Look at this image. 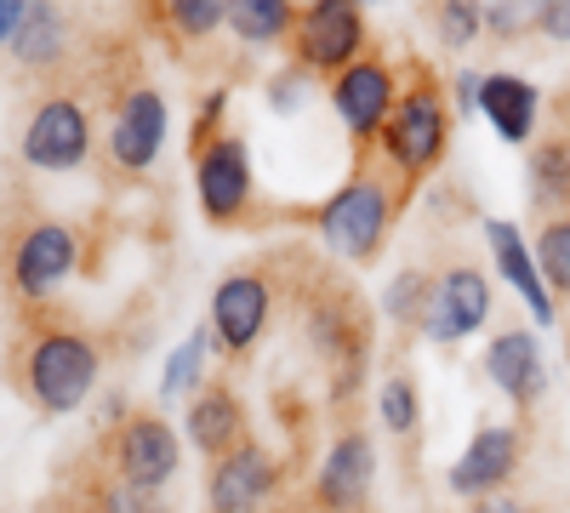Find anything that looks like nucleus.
Wrapping results in <instances>:
<instances>
[{
	"mask_svg": "<svg viewBox=\"0 0 570 513\" xmlns=\"http://www.w3.org/2000/svg\"><path fill=\"white\" fill-rule=\"evenodd\" d=\"M371 485H376V445H371V434H360V428L337 434L331 451H325V462H320V474H314V496L331 513H354V507H365Z\"/></svg>",
	"mask_w": 570,
	"mask_h": 513,
	"instance_id": "nucleus-15",
	"label": "nucleus"
},
{
	"mask_svg": "<svg viewBox=\"0 0 570 513\" xmlns=\"http://www.w3.org/2000/svg\"><path fill=\"white\" fill-rule=\"evenodd\" d=\"M303 91H308V75L297 69V75H285V80L268 86V103H274L279 115H292V109H303Z\"/></svg>",
	"mask_w": 570,
	"mask_h": 513,
	"instance_id": "nucleus-30",
	"label": "nucleus"
},
{
	"mask_svg": "<svg viewBox=\"0 0 570 513\" xmlns=\"http://www.w3.org/2000/svg\"><path fill=\"white\" fill-rule=\"evenodd\" d=\"M485 240H491V257H497V268H502V279L513 286V297L531 308V319L537 325H553V292H548V279H542V263H537V251L519 240V228L513 223H502V217H485Z\"/></svg>",
	"mask_w": 570,
	"mask_h": 513,
	"instance_id": "nucleus-16",
	"label": "nucleus"
},
{
	"mask_svg": "<svg viewBox=\"0 0 570 513\" xmlns=\"http://www.w3.org/2000/svg\"><path fill=\"white\" fill-rule=\"evenodd\" d=\"M480 12H485L491 34H519V29L537 23V7H525V0H519V7H480Z\"/></svg>",
	"mask_w": 570,
	"mask_h": 513,
	"instance_id": "nucleus-29",
	"label": "nucleus"
},
{
	"mask_svg": "<svg viewBox=\"0 0 570 513\" xmlns=\"http://www.w3.org/2000/svg\"><path fill=\"white\" fill-rule=\"evenodd\" d=\"M104 513H142V491H131V485H115V491L104 496Z\"/></svg>",
	"mask_w": 570,
	"mask_h": 513,
	"instance_id": "nucleus-33",
	"label": "nucleus"
},
{
	"mask_svg": "<svg viewBox=\"0 0 570 513\" xmlns=\"http://www.w3.org/2000/svg\"><path fill=\"white\" fill-rule=\"evenodd\" d=\"M473 513H525V502H513V496H485Z\"/></svg>",
	"mask_w": 570,
	"mask_h": 513,
	"instance_id": "nucleus-35",
	"label": "nucleus"
},
{
	"mask_svg": "<svg viewBox=\"0 0 570 513\" xmlns=\"http://www.w3.org/2000/svg\"><path fill=\"white\" fill-rule=\"evenodd\" d=\"M18 149L35 171L46 177H58V171H75L86 166L91 155V120L75 98H40L23 120V137H18Z\"/></svg>",
	"mask_w": 570,
	"mask_h": 513,
	"instance_id": "nucleus-5",
	"label": "nucleus"
},
{
	"mask_svg": "<svg viewBox=\"0 0 570 513\" xmlns=\"http://www.w3.org/2000/svg\"><path fill=\"white\" fill-rule=\"evenodd\" d=\"M228 29L246 46H274V40H292L297 12L285 0H228Z\"/></svg>",
	"mask_w": 570,
	"mask_h": 513,
	"instance_id": "nucleus-20",
	"label": "nucleus"
},
{
	"mask_svg": "<svg viewBox=\"0 0 570 513\" xmlns=\"http://www.w3.org/2000/svg\"><path fill=\"white\" fill-rule=\"evenodd\" d=\"M75 257H80V240L69 223H35L12 251V292L23 303H46L69 279Z\"/></svg>",
	"mask_w": 570,
	"mask_h": 513,
	"instance_id": "nucleus-11",
	"label": "nucleus"
},
{
	"mask_svg": "<svg viewBox=\"0 0 570 513\" xmlns=\"http://www.w3.org/2000/svg\"><path fill=\"white\" fill-rule=\"evenodd\" d=\"M434 29L445 40V52H462V46L485 29V12L480 7H434Z\"/></svg>",
	"mask_w": 570,
	"mask_h": 513,
	"instance_id": "nucleus-27",
	"label": "nucleus"
},
{
	"mask_svg": "<svg viewBox=\"0 0 570 513\" xmlns=\"http://www.w3.org/2000/svg\"><path fill=\"white\" fill-rule=\"evenodd\" d=\"M394 103H400V86H394V69L383 58H360L354 69H343L331 80V109L348 126V137H383Z\"/></svg>",
	"mask_w": 570,
	"mask_h": 513,
	"instance_id": "nucleus-10",
	"label": "nucleus"
},
{
	"mask_svg": "<svg viewBox=\"0 0 570 513\" xmlns=\"http://www.w3.org/2000/svg\"><path fill=\"white\" fill-rule=\"evenodd\" d=\"M268 308H274V292H268L263 274H252V268L223 274L217 292H212V337H217V348L223 354H246L263 337Z\"/></svg>",
	"mask_w": 570,
	"mask_h": 513,
	"instance_id": "nucleus-12",
	"label": "nucleus"
},
{
	"mask_svg": "<svg viewBox=\"0 0 570 513\" xmlns=\"http://www.w3.org/2000/svg\"><path fill=\"white\" fill-rule=\"evenodd\" d=\"M195 195H200V211L212 223L246 217V206H252V155H246V144L234 131L212 137V144L200 149V160H195Z\"/></svg>",
	"mask_w": 570,
	"mask_h": 513,
	"instance_id": "nucleus-9",
	"label": "nucleus"
},
{
	"mask_svg": "<svg viewBox=\"0 0 570 513\" xmlns=\"http://www.w3.org/2000/svg\"><path fill=\"white\" fill-rule=\"evenodd\" d=\"M422 337L428 343H462L491 319V279L473 263H451L440 279H428L422 297Z\"/></svg>",
	"mask_w": 570,
	"mask_h": 513,
	"instance_id": "nucleus-4",
	"label": "nucleus"
},
{
	"mask_svg": "<svg viewBox=\"0 0 570 513\" xmlns=\"http://www.w3.org/2000/svg\"><path fill=\"white\" fill-rule=\"evenodd\" d=\"M58 52H63V12L58 7H29V18L12 40V58L40 69V63H58Z\"/></svg>",
	"mask_w": 570,
	"mask_h": 513,
	"instance_id": "nucleus-22",
	"label": "nucleus"
},
{
	"mask_svg": "<svg viewBox=\"0 0 570 513\" xmlns=\"http://www.w3.org/2000/svg\"><path fill=\"white\" fill-rule=\"evenodd\" d=\"M537 29L548 40H570V0H553V7H537Z\"/></svg>",
	"mask_w": 570,
	"mask_h": 513,
	"instance_id": "nucleus-31",
	"label": "nucleus"
},
{
	"mask_svg": "<svg viewBox=\"0 0 570 513\" xmlns=\"http://www.w3.org/2000/svg\"><path fill=\"white\" fill-rule=\"evenodd\" d=\"M200 377H206V332H188V337L171 348V359H166L160 394H166V399H177L183 388H200Z\"/></svg>",
	"mask_w": 570,
	"mask_h": 513,
	"instance_id": "nucleus-24",
	"label": "nucleus"
},
{
	"mask_svg": "<svg viewBox=\"0 0 570 513\" xmlns=\"http://www.w3.org/2000/svg\"><path fill=\"white\" fill-rule=\"evenodd\" d=\"M35 513H52V507H35Z\"/></svg>",
	"mask_w": 570,
	"mask_h": 513,
	"instance_id": "nucleus-36",
	"label": "nucleus"
},
{
	"mask_svg": "<svg viewBox=\"0 0 570 513\" xmlns=\"http://www.w3.org/2000/svg\"><path fill=\"white\" fill-rule=\"evenodd\" d=\"M279 485V462L263 445H234L223 462H212V480H206V502L212 513H257Z\"/></svg>",
	"mask_w": 570,
	"mask_h": 513,
	"instance_id": "nucleus-14",
	"label": "nucleus"
},
{
	"mask_svg": "<svg viewBox=\"0 0 570 513\" xmlns=\"http://www.w3.org/2000/svg\"><path fill=\"white\" fill-rule=\"evenodd\" d=\"M485 371L519 411L537 405L542 388H548V365H542V348H537L531 332H497L491 348H485Z\"/></svg>",
	"mask_w": 570,
	"mask_h": 513,
	"instance_id": "nucleus-17",
	"label": "nucleus"
},
{
	"mask_svg": "<svg viewBox=\"0 0 570 513\" xmlns=\"http://www.w3.org/2000/svg\"><path fill=\"white\" fill-rule=\"evenodd\" d=\"M537 263L553 297H570V217H548L537 235Z\"/></svg>",
	"mask_w": 570,
	"mask_h": 513,
	"instance_id": "nucleus-23",
	"label": "nucleus"
},
{
	"mask_svg": "<svg viewBox=\"0 0 570 513\" xmlns=\"http://www.w3.org/2000/svg\"><path fill=\"white\" fill-rule=\"evenodd\" d=\"M519 451H525V440H519V428L513 423H485L480 434L468 440V451L451 462V491L456 496H497L508 480H513V468H519Z\"/></svg>",
	"mask_w": 570,
	"mask_h": 513,
	"instance_id": "nucleus-13",
	"label": "nucleus"
},
{
	"mask_svg": "<svg viewBox=\"0 0 570 513\" xmlns=\"http://www.w3.org/2000/svg\"><path fill=\"white\" fill-rule=\"evenodd\" d=\"M223 103H228V91H206V103H200V131H212V120L223 115Z\"/></svg>",
	"mask_w": 570,
	"mask_h": 513,
	"instance_id": "nucleus-34",
	"label": "nucleus"
},
{
	"mask_svg": "<svg viewBox=\"0 0 570 513\" xmlns=\"http://www.w3.org/2000/svg\"><path fill=\"white\" fill-rule=\"evenodd\" d=\"M416 411H422L416 383H411V377H389L383 394H376V416H383V428H389V434H411V428H416Z\"/></svg>",
	"mask_w": 570,
	"mask_h": 513,
	"instance_id": "nucleus-25",
	"label": "nucleus"
},
{
	"mask_svg": "<svg viewBox=\"0 0 570 513\" xmlns=\"http://www.w3.org/2000/svg\"><path fill=\"white\" fill-rule=\"evenodd\" d=\"M166 18H171V29L183 40H200V34H212V29L228 23V0H171Z\"/></svg>",
	"mask_w": 570,
	"mask_h": 513,
	"instance_id": "nucleus-26",
	"label": "nucleus"
},
{
	"mask_svg": "<svg viewBox=\"0 0 570 513\" xmlns=\"http://www.w3.org/2000/svg\"><path fill=\"white\" fill-rule=\"evenodd\" d=\"M23 18H29V0H0V46H12V40H18Z\"/></svg>",
	"mask_w": 570,
	"mask_h": 513,
	"instance_id": "nucleus-32",
	"label": "nucleus"
},
{
	"mask_svg": "<svg viewBox=\"0 0 570 513\" xmlns=\"http://www.w3.org/2000/svg\"><path fill=\"white\" fill-rule=\"evenodd\" d=\"M183 428H188V445H195L200 456L223 462L234 445H246L240 440V428H246L240 394L234 388H200L195 399H188V411H183Z\"/></svg>",
	"mask_w": 570,
	"mask_h": 513,
	"instance_id": "nucleus-18",
	"label": "nucleus"
},
{
	"mask_svg": "<svg viewBox=\"0 0 570 513\" xmlns=\"http://www.w3.org/2000/svg\"><path fill=\"white\" fill-rule=\"evenodd\" d=\"M166 131H171V109H166V98L155 86H137V91H126L120 98V109H115V120H109V160L126 171V177H142L155 160H160V149H166Z\"/></svg>",
	"mask_w": 570,
	"mask_h": 513,
	"instance_id": "nucleus-7",
	"label": "nucleus"
},
{
	"mask_svg": "<svg viewBox=\"0 0 570 513\" xmlns=\"http://www.w3.org/2000/svg\"><path fill=\"white\" fill-rule=\"evenodd\" d=\"M445 137H451V115H445V98L434 86H416L394 103L389 126H383V155L400 166V171H428L440 155H445Z\"/></svg>",
	"mask_w": 570,
	"mask_h": 513,
	"instance_id": "nucleus-6",
	"label": "nucleus"
},
{
	"mask_svg": "<svg viewBox=\"0 0 570 513\" xmlns=\"http://www.w3.org/2000/svg\"><path fill=\"white\" fill-rule=\"evenodd\" d=\"M531 200L542 217H570V144H542L531 155Z\"/></svg>",
	"mask_w": 570,
	"mask_h": 513,
	"instance_id": "nucleus-21",
	"label": "nucleus"
},
{
	"mask_svg": "<svg viewBox=\"0 0 570 513\" xmlns=\"http://www.w3.org/2000/svg\"><path fill=\"white\" fill-rule=\"evenodd\" d=\"M292 46L303 75H343L365 52V12L354 0H314V7L297 12Z\"/></svg>",
	"mask_w": 570,
	"mask_h": 513,
	"instance_id": "nucleus-3",
	"label": "nucleus"
},
{
	"mask_svg": "<svg viewBox=\"0 0 570 513\" xmlns=\"http://www.w3.org/2000/svg\"><path fill=\"white\" fill-rule=\"evenodd\" d=\"M177 462H183V440L171 434L166 416H126L120 434H115V474L120 485L131 491H160L171 474H177Z\"/></svg>",
	"mask_w": 570,
	"mask_h": 513,
	"instance_id": "nucleus-8",
	"label": "nucleus"
},
{
	"mask_svg": "<svg viewBox=\"0 0 570 513\" xmlns=\"http://www.w3.org/2000/svg\"><path fill=\"white\" fill-rule=\"evenodd\" d=\"M422 297H428V279L422 274H394L389 279V292H383V314L389 319H411V314H422Z\"/></svg>",
	"mask_w": 570,
	"mask_h": 513,
	"instance_id": "nucleus-28",
	"label": "nucleus"
},
{
	"mask_svg": "<svg viewBox=\"0 0 570 513\" xmlns=\"http://www.w3.org/2000/svg\"><path fill=\"white\" fill-rule=\"evenodd\" d=\"M98 343L80 332H40L23 354V388L46 416H69L86 405V394L98 388Z\"/></svg>",
	"mask_w": 570,
	"mask_h": 513,
	"instance_id": "nucleus-1",
	"label": "nucleus"
},
{
	"mask_svg": "<svg viewBox=\"0 0 570 513\" xmlns=\"http://www.w3.org/2000/svg\"><path fill=\"white\" fill-rule=\"evenodd\" d=\"M389 223H394L389 182L383 177H348L343 189L320 206V240L348 263H371L389 240Z\"/></svg>",
	"mask_w": 570,
	"mask_h": 513,
	"instance_id": "nucleus-2",
	"label": "nucleus"
},
{
	"mask_svg": "<svg viewBox=\"0 0 570 513\" xmlns=\"http://www.w3.org/2000/svg\"><path fill=\"white\" fill-rule=\"evenodd\" d=\"M480 115L497 126L502 144H531V137H537V115H542V91L525 75H485Z\"/></svg>",
	"mask_w": 570,
	"mask_h": 513,
	"instance_id": "nucleus-19",
	"label": "nucleus"
}]
</instances>
